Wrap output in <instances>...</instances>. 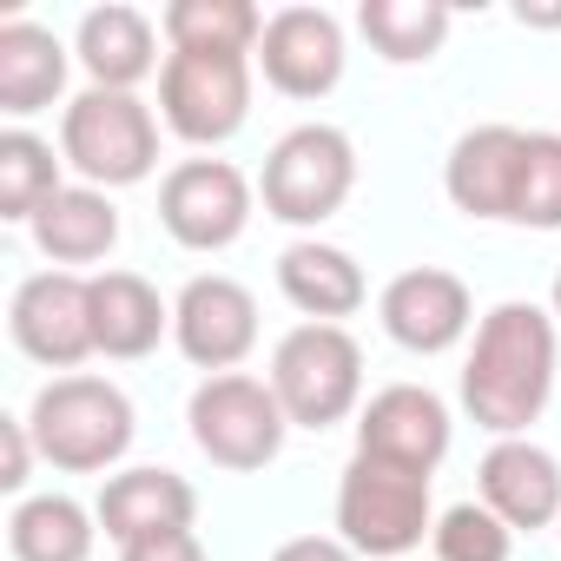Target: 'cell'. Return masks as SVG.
Instances as JSON below:
<instances>
[{"instance_id": "1", "label": "cell", "mask_w": 561, "mask_h": 561, "mask_svg": "<svg viewBox=\"0 0 561 561\" xmlns=\"http://www.w3.org/2000/svg\"><path fill=\"white\" fill-rule=\"evenodd\" d=\"M554 364H561L554 318L541 305H522V298L495 305L476 324V344H469V364H462L469 423L489 430L495 443L528 436V423H541V410L554 397Z\"/></svg>"}, {"instance_id": "2", "label": "cell", "mask_w": 561, "mask_h": 561, "mask_svg": "<svg viewBox=\"0 0 561 561\" xmlns=\"http://www.w3.org/2000/svg\"><path fill=\"white\" fill-rule=\"evenodd\" d=\"M27 430H34V449L67 469V476H100L113 469L133 436H139V416H133V397L106 377H54L41 383L34 410H27Z\"/></svg>"}, {"instance_id": "3", "label": "cell", "mask_w": 561, "mask_h": 561, "mask_svg": "<svg viewBox=\"0 0 561 561\" xmlns=\"http://www.w3.org/2000/svg\"><path fill=\"white\" fill-rule=\"evenodd\" d=\"M60 159L80 172V185H100V192L139 185L159 165V119L139 93L87 87L60 113Z\"/></svg>"}, {"instance_id": "4", "label": "cell", "mask_w": 561, "mask_h": 561, "mask_svg": "<svg viewBox=\"0 0 561 561\" xmlns=\"http://www.w3.org/2000/svg\"><path fill=\"white\" fill-rule=\"evenodd\" d=\"M337 535L370 561H410L423 535H436V502L423 469H397L377 456H351L337 482Z\"/></svg>"}, {"instance_id": "5", "label": "cell", "mask_w": 561, "mask_h": 561, "mask_svg": "<svg viewBox=\"0 0 561 561\" xmlns=\"http://www.w3.org/2000/svg\"><path fill=\"white\" fill-rule=\"evenodd\" d=\"M357 185V146L344 126H291L285 139H277L264 152V179H257V198L277 225H298V231H318L324 218L344 211Z\"/></svg>"}, {"instance_id": "6", "label": "cell", "mask_w": 561, "mask_h": 561, "mask_svg": "<svg viewBox=\"0 0 561 561\" xmlns=\"http://www.w3.org/2000/svg\"><path fill=\"white\" fill-rule=\"evenodd\" d=\"M291 430H337L364 397V351L344 324H298L277 337L271 377Z\"/></svg>"}, {"instance_id": "7", "label": "cell", "mask_w": 561, "mask_h": 561, "mask_svg": "<svg viewBox=\"0 0 561 561\" xmlns=\"http://www.w3.org/2000/svg\"><path fill=\"white\" fill-rule=\"evenodd\" d=\"M185 423H192L198 456L231 469V476H251V469L277 462V449L291 436V416L277 403V390L264 377H244V370L205 377L185 403Z\"/></svg>"}, {"instance_id": "8", "label": "cell", "mask_w": 561, "mask_h": 561, "mask_svg": "<svg viewBox=\"0 0 561 561\" xmlns=\"http://www.w3.org/2000/svg\"><path fill=\"white\" fill-rule=\"evenodd\" d=\"M159 119L185 146H225L251 119V60L244 54H165Z\"/></svg>"}, {"instance_id": "9", "label": "cell", "mask_w": 561, "mask_h": 561, "mask_svg": "<svg viewBox=\"0 0 561 561\" xmlns=\"http://www.w3.org/2000/svg\"><path fill=\"white\" fill-rule=\"evenodd\" d=\"M8 331H14V351L34 357L41 370H73L87 357H100L93 344V291L80 271H34L14 285V305H8Z\"/></svg>"}, {"instance_id": "10", "label": "cell", "mask_w": 561, "mask_h": 561, "mask_svg": "<svg viewBox=\"0 0 561 561\" xmlns=\"http://www.w3.org/2000/svg\"><path fill=\"white\" fill-rule=\"evenodd\" d=\"M159 225L185 251H225L251 225V179L231 159H185L159 179Z\"/></svg>"}, {"instance_id": "11", "label": "cell", "mask_w": 561, "mask_h": 561, "mask_svg": "<svg viewBox=\"0 0 561 561\" xmlns=\"http://www.w3.org/2000/svg\"><path fill=\"white\" fill-rule=\"evenodd\" d=\"M172 344L192 370H238L257 351V298L225 271H205L172 298Z\"/></svg>"}, {"instance_id": "12", "label": "cell", "mask_w": 561, "mask_h": 561, "mask_svg": "<svg viewBox=\"0 0 561 561\" xmlns=\"http://www.w3.org/2000/svg\"><path fill=\"white\" fill-rule=\"evenodd\" d=\"M377 318H383V331H390L397 351H410V357H443V351H456V344L469 337L476 305H469V285H462L456 271H443V264H410V271H397L390 285H383Z\"/></svg>"}, {"instance_id": "13", "label": "cell", "mask_w": 561, "mask_h": 561, "mask_svg": "<svg viewBox=\"0 0 561 561\" xmlns=\"http://www.w3.org/2000/svg\"><path fill=\"white\" fill-rule=\"evenodd\" d=\"M264 67V87L285 100H324L344 80V27L331 8H277L264 21V41L251 54Z\"/></svg>"}, {"instance_id": "14", "label": "cell", "mask_w": 561, "mask_h": 561, "mask_svg": "<svg viewBox=\"0 0 561 561\" xmlns=\"http://www.w3.org/2000/svg\"><path fill=\"white\" fill-rule=\"evenodd\" d=\"M449 436H456L449 403L436 390H423V383H390L357 416V456L423 469V476H436V462L449 456Z\"/></svg>"}, {"instance_id": "15", "label": "cell", "mask_w": 561, "mask_h": 561, "mask_svg": "<svg viewBox=\"0 0 561 561\" xmlns=\"http://www.w3.org/2000/svg\"><path fill=\"white\" fill-rule=\"evenodd\" d=\"M522 152L528 133L522 126H469L449 159H443V192L462 218L482 225H508L515 218V179H522Z\"/></svg>"}, {"instance_id": "16", "label": "cell", "mask_w": 561, "mask_h": 561, "mask_svg": "<svg viewBox=\"0 0 561 561\" xmlns=\"http://www.w3.org/2000/svg\"><path fill=\"white\" fill-rule=\"evenodd\" d=\"M476 489H482V508H495L515 535H535V528L561 522V462L528 436L489 443V456L476 469Z\"/></svg>"}, {"instance_id": "17", "label": "cell", "mask_w": 561, "mask_h": 561, "mask_svg": "<svg viewBox=\"0 0 561 561\" xmlns=\"http://www.w3.org/2000/svg\"><path fill=\"white\" fill-rule=\"evenodd\" d=\"M277 291H285L291 311H305V324L357 318L364 298H370L364 264L344 244H324V238H298V244L277 251Z\"/></svg>"}, {"instance_id": "18", "label": "cell", "mask_w": 561, "mask_h": 561, "mask_svg": "<svg viewBox=\"0 0 561 561\" xmlns=\"http://www.w3.org/2000/svg\"><path fill=\"white\" fill-rule=\"evenodd\" d=\"M93 515H100L106 541L133 548V541H146V535L192 528V515H198V489H192L185 476H172V469H119V476H106Z\"/></svg>"}, {"instance_id": "19", "label": "cell", "mask_w": 561, "mask_h": 561, "mask_svg": "<svg viewBox=\"0 0 561 561\" xmlns=\"http://www.w3.org/2000/svg\"><path fill=\"white\" fill-rule=\"evenodd\" d=\"M87 291H93V344L113 364L152 357L159 337L172 331V305L146 285L139 271H100V277H87Z\"/></svg>"}, {"instance_id": "20", "label": "cell", "mask_w": 561, "mask_h": 561, "mask_svg": "<svg viewBox=\"0 0 561 561\" xmlns=\"http://www.w3.org/2000/svg\"><path fill=\"white\" fill-rule=\"evenodd\" d=\"M73 60L87 67L93 87H106V93H133L139 80L159 73V27H152L139 8H93V14H80Z\"/></svg>"}, {"instance_id": "21", "label": "cell", "mask_w": 561, "mask_h": 561, "mask_svg": "<svg viewBox=\"0 0 561 561\" xmlns=\"http://www.w3.org/2000/svg\"><path fill=\"white\" fill-rule=\"evenodd\" d=\"M67 67L73 47L41 27V21H8L0 27V113L8 119H34L67 93Z\"/></svg>"}, {"instance_id": "22", "label": "cell", "mask_w": 561, "mask_h": 561, "mask_svg": "<svg viewBox=\"0 0 561 561\" xmlns=\"http://www.w3.org/2000/svg\"><path fill=\"white\" fill-rule=\"evenodd\" d=\"M34 244H41V257H54V271H67V264H100L113 244H119V205H113V192H100V185H60L41 211H34Z\"/></svg>"}, {"instance_id": "23", "label": "cell", "mask_w": 561, "mask_h": 561, "mask_svg": "<svg viewBox=\"0 0 561 561\" xmlns=\"http://www.w3.org/2000/svg\"><path fill=\"white\" fill-rule=\"evenodd\" d=\"M159 34L172 41V54H257L264 41V14L251 0H172L159 14Z\"/></svg>"}, {"instance_id": "24", "label": "cell", "mask_w": 561, "mask_h": 561, "mask_svg": "<svg viewBox=\"0 0 561 561\" xmlns=\"http://www.w3.org/2000/svg\"><path fill=\"white\" fill-rule=\"evenodd\" d=\"M100 515H87L73 495H27L8 515V548L14 561H93V528Z\"/></svg>"}, {"instance_id": "25", "label": "cell", "mask_w": 561, "mask_h": 561, "mask_svg": "<svg viewBox=\"0 0 561 561\" xmlns=\"http://www.w3.org/2000/svg\"><path fill=\"white\" fill-rule=\"evenodd\" d=\"M357 27L390 67H423L449 41V8L443 0H364Z\"/></svg>"}, {"instance_id": "26", "label": "cell", "mask_w": 561, "mask_h": 561, "mask_svg": "<svg viewBox=\"0 0 561 561\" xmlns=\"http://www.w3.org/2000/svg\"><path fill=\"white\" fill-rule=\"evenodd\" d=\"M60 165L54 146L27 126H8L0 133V218L8 225H34V211L60 192Z\"/></svg>"}, {"instance_id": "27", "label": "cell", "mask_w": 561, "mask_h": 561, "mask_svg": "<svg viewBox=\"0 0 561 561\" xmlns=\"http://www.w3.org/2000/svg\"><path fill=\"white\" fill-rule=\"evenodd\" d=\"M436 561H508L515 554V528L482 508V502H456L436 515V535H430Z\"/></svg>"}, {"instance_id": "28", "label": "cell", "mask_w": 561, "mask_h": 561, "mask_svg": "<svg viewBox=\"0 0 561 561\" xmlns=\"http://www.w3.org/2000/svg\"><path fill=\"white\" fill-rule=\"evenodd\" d=\"M528 231H561V133H528L522 179H515V218Z\"/></svg>"}, {"instance_id": "29", "label": "cell", "mask_w": 561, "mask_h": 561, "mask_svg": "<svg viewBox=\"0 0 561 561\" xmlns=\"http://www.w3.org/2000/svg\"><path fill=\"white\" fill-rule=\"evenodd\" d=\"M119 561H205V541L192 528H165V535H146V541L119 548Z\"/></svg>"}, {"instance_id": "30", "label": "cell", "mask_w": 561, "mask_h": 561, "mask_svg": "<svg viewBox=\"0 0 561 561\" xmlns=\"http://www.w3.org/2000/svg\"><path fill=\"white\" fill-rule=\"evenodd\" d=\"M0 443H8L0 489H27V469H34V430H27V416H0Z\"/></svg>"}, {"instance_id": "31", "label": "cell", "mask_w": 561, "mask_h": 561, "mask_svg": "<svg viewBox=\"0 0 561 561\" xmlns=\"http://www.w3.org/2000/svg\"><path fill=\"white\" fill-rule=\"evenodd\" d=\"M271 561H364L344 535H291V541H277Z\"/></svg>"}, {"instance_id": "32", "label": "cell", "mask_w": 561, "mask_h": 561, "mask_svg": "<svg viewBox=\"0 0 561 561\" xmlns=\"http://www.w3.org/2000/svg\"><path fill=\"white\" fill-rule=\"evenodd\" d=\"M522 27H561V8H515Z\"/></svg>"}, {"instance_id": "33", "label": "cell", "mask_w": 561, "mask_h": 561, "mask_svg": "<svg viewBox=\"0 0 561 561\" xmlns=\"http://www.w3.org/2000/svg\"><path fill=\"white\" fill-rule=\"evenodd\" d=\"M548 305H554V318H561V271H554V291H548Z\"/></svg>"}]
</instances>
